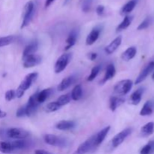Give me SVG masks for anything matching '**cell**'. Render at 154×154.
I'll return each mask as SVG.
<instances>
[{"instance_id": "cell-27", "label": "cell", "mask_w": 154, "mask_h": 154, "mask_svg": "<svg viewBox=\"0 0 154 154\" xmlns=\"http://www.w3.org/2000/svg\"><path fill=\"white\" fill-rule=\"evenodd\" d=\"M137 2H138L137 0H130L126 4H125L121 8V11H120L121 15H126L128 14L131 13L136 6Z\"/></svg>"}, {"instance_id": "cell-20", "label": "cell", "mask_w": 154, "mask_h": 154, "mask_svg": "<svg viewBox=\"0 0 154 154\" xmlns=\"http://www.w3.org/2000/svg\"><path fill=\"white\" fill-rule=\"evenodd\" d=\"M116 75V68L114 66V64L112 63H110L107 66L106 71H105V74L104 75V78H102V81H101V84H105L107 81H110L111 79H112Z\"/></svg>"}, {"instance_id": "cell-30", "label": "cell", "mask_w": 154, "mask_h": 154, "mask_svg": "<svg viewBox=\"0 0 154 154\" xmlns=\"http://www.w3.org/2000/svg\"><path fill=\"white\" fill-rule=\"evenodd\" d=\"M14 146L15 150H24L29 147V141H27L25 139L16 140V141H12Z\"/></svg>"}, {"instance_id": "cell-5", "label": "cell", "mask_w": 154, "mask_h": 154, "mask_svg": "<svg viewBox=\"0 0 154 154\" xmlns=\"http://www.w3.org/2000/svg\"><path fill=\"white\" fill-rule=\"evenodd\" d=\"M72 55L70 53H65V54H62L55 63V66H54V72L56 74L61 73L62 72L66 69L68 65L72 60Z\"/></svg>"}, {"instance_id": "cell-25", "label": "cell", "mask_w": 154, "mask_h": 154, "mask_svg": "<svg viewBox=\"0 0 154 154\" xmlns=\"http://www.w3.org/2000/svg\"><path fill=\"white\" fill-rule=\"evenodd\" d=\"M154 132V123L153 122H149L143 126L141 129L140 135L141 137H148L151 135Z\"/></svg>"}, {"instance_id": "cell-28", "label": "cell", "mask_w": 154, "mask_h": 154, "mask_svg": "<svg viewBox=\"0 0 154 154\" xmlns=\"http://www.w3.org/2000/svg\"><path fill=\"white\" fill-rule=\"evenodd\" d=\"M15 150L13 143L8 141H0V152L2 153H10Z\"/></svg>"}, {"instance_id": "cell-10", "label": "cell", "mask_w": 154, "mask_h": 154, "mask_svg": "<svg viewBox=\"0 0 154 154\" xmlns=\"http://www.w3.org/2000/svg\"><path fill=\"white\" fill-rule=\"evenodd\" d=\"M42 63V57L35 54L23 59V66L26 69H30L37 66Z\"/></svg>"}, {"instance_id": "cell-19", "label": "cell", "mask_w": 154, "mask_h": 154, "mask_svg": "<svg viewBox=\"0 0 154 154\" xmlns=\"http://www.w3.org/2000/svg\"><path fill=\"white\" fill-rule=\"evenodd\" d=\"M38 43L37 41L32 42L24 48L23 51V59L35 54L36 51H38Z\"/></svg>"}, {"instance_id": "cell-32", "label": "cell", "mask_w": 154, "mask_h": 154, "mask_svg": "<svg viewBox=\"0 0 154 154\" xmlns=\"http://www.w3.org/2000/svg\"><path fill=\"white\" fill-rule=\"evenodd\" d=\"M154 152V140L150 141L141 148L140 154H151Z\"/></svg>"}, {"instance_id": "cell-24", "label": "cell", "mask_w": 154, "mask_h": 154, "mask_svg": "<svg viewBox=\"0 0 154 154\" xmlns=\"http://www.w3.org/2000/svg\"><path fill=\"white\" fill-rule=\"evenodd\" d=\"M137 54V49L135 47H129V48L126 50L121 55V59L123 61L129 62L131 60L134 58V57L136 56Z\"/></svg>"}, {"instance_id": "cell-40", "label": "cell", "mask_w": 154, "mask_h": 154, "mask_svg": "<svg viewBox=\"0 0 154 154\" xmlns=\"http://www.w3.org/2000/svg\"><path fill=\"white\" fill-rule=\"evenodd\" d=\"M105 6L102 5H99L97 6V8H96V14H97L99 16H102V15L105 14Z\"/></svg>"}, {"instance_id": "cell-26", "label": "cell", "mask_w": 154, "mask_h": 154, "mask_svg": "<svg viewBox=\"0 0 154 154\" xmlns=\"http://www.w3.org/2000/svg\"><path fill=\"white\" fill-rule=\"evenodd\" d=\"M132 20H133V17L129 16V15H126L125 17L123 18V21L117 26V29H116V32H121L126 29L131 25V23L132 22Z\"/></svg>"}, {"instance_id": "cell-37", "label": "cell", "mask_w": 154, "mask_h": 154, "mask_svg": "<svg viewBox=\"0 0 154 154\" xmlns=\"http://www.w3.org/2000/svg\"><path fill=\"white\" fill-rule=\"evenodd\" d=\"M152 23V19L150 17H146L141 23L139 24V26H138L137 29L138 30H143V29H146L148 28L150 26V25Z\"/></svg>"}, {"instance_id": "cell-42", "label": "cell", "mask_w": 154, "mask_h": 154, "mask_svg": "<svg viewBox=\"0 0 154 154\" xmlns=\"http://www.w3.org/2000/svg\"><path fill=\"white\" fill-rule=\"evenodd\" d=\"M35 154H51L49 152L46 151L45 150H36L35 151Z\"/></svg>"}, {"instance_id": "cell-13", "label": "cell", "mask_w": 154, "mask_h": 154, "mask_svg": "<svg viewBox=\"0 0 154 154\" xmlns=\"http://www.w3.org/2000/svg\"><path fill=\"white\" fill-rule=\"evenodd\" d=\"M122 43V36L119 35L117 38L114 39L108 46L105 47V52L108 55H111V54H114L117 49H118L119 47L120 46Z\"/></svg>"}, {"instance_id": "cell-44", "label": "cell", "mask_w": 154, "mask_h": 154, "mask_svg": "<svg viewBox=\"0 0 154 154\" xmlns=\"http://www.w3.org/2000/svg\"><path fill=\"white\" fill-rule=\"evenodd\" d=\"M6 116H7L6 112H5V111H2V110L0 109V118H4V117H5Z\"/></svg>"}, {"instance_id": "cell-9", "label": "cell", "mask_w": 154, "mask_h": 154, "mask_svg": "<svg viewBox=\"0 0 154 154\" xmlns=\"http://www.w3.org/2000/svg\"><path fill=\"white\" fill-rule=\"evenodd\" d=\"M95 141V135L91 136L90 138H89L88 139L86 140L84 142H83L82 144H81L79 145V147H78L76 150L74 152L73 154H86L88 152H90V150L93 148L95 147L94 144Z\"/></svg>"}, {"instance_id": "cell-14", "label": "cell", "mask_w": 154, "mask_h": 154, "mask_svg": "<svg viewBox=\"0 0 154 154\" xmlns=\"http://www.w3.org/2000/svg\"><path fill=\"white\" fill-rule=\"evenodd\" d=\"M55 127L61 131L72 130L76 127V123L74 120H61L56 124Z\"/></svg>"}, {"instance_id": "cell-43", "label": "cell", "mask_w": 154, "mask_h": 154, "mask_svg": "<svg viewBox=\"0 0 154 154\" xmlns=\"http://www.w3.org/2000/svg\"><path fill=\"white\" fill-rule=\"evenodd\" d=\"M54 2V0H46V2H45V8L49 7V6L51 5Z\"/></svg>"}, {"instance_id": "cell-12", "label": "cell", "mask_w": 154, "mask_h": 154, "mask_svg": "<svg viewBox=\"0 0 154 154\" xmlns=\"http://www.w3.org/2000/svg\"><path fill=\"white\" fill-rule=\"evenodd\" d=\"M154 69V61H151L144 68L142 71L141 72V73L139 74V75L138 76V78L135 80V84H139L141 82L144 81L146 78L148 77V75L151 73Z\"/></svg>"}, {"instance_id": "cell-35", "label": "cell", "mask_w": 154, "mask_h": 154, "mask_svg": "<svg viewBox=\"0 0 154 154\" xmlns=\"http://www.w3.org/2000/svg\"><path fill=\"white\" fill-rule=\"evenodd\" d=\"M93 0H81V7L82 11L87 13L91 10Z\"/></svg>"}, {"instance_id": "cell-3", "label": "cell", "mask_w": 154, "mask_h": 154, "mask_svg": "<svg viewBox=\"0 0 154 154\" xmlns=\"http://www.w3.org/2000/svg\"><path fill=\"white\" fill-rule=\"evenodd\" d=\"M133 86V82L129 79L122 80L116 84L114 87V92L119 96H126L131 91Z\"/></svg>"}, {"instance_id": "cell-31", "label": "cell", "mask_w": 154, "mask_h": 154, "mask_svg": "<svg viewBox=\"0 0 154 154\" xmlns=\"http://www.w3.org/2000/svg\"><path fill=\"white\" fill-rule=\"evenodd\" d=\"M72 100V97H71L70 93H67V94H64L60 96V97L57 99V102L60 105L61 107L66 105L67 104H69V102Z\"/></svg>"}, {"instance_id": "cell-18", "label": "cell", "mask_w": 154, "mask_h": 154, "mask_svg": "<svg viewBox=\"0 0 154 154\" xmlns=\"http://www.w3.org/2000/svg\"><path fill=\"white\" fill-rule=\"evenodd\" d=\"M125 99L122 96H113L110 98L109 100V108L111 111H115L120 105H123L125 102Z\"/></svg>"}, {"instance_id": "cell-45", "label": "cell", "mask_w": 154, "mask_h": 154, "mask_svg": "<svg viewBox=\"0 0 154 154\" xmlns=\"http://www.w3.org/2000/svg\"><path fill=\"white\" fill-rule=\"evenodd\" d=\"M152 78H153V79L154 80V73H153V76H152Z\"/></svg>"}, {"instance_id": "cell-7", "label": "cell", "mask_w": 154, "mask_h": 154, "mask_svg": "<svg viewBox=\"0 0 154 154\" xmlns=\"http://www.w3.org/2000/svg\"><path fill=\"white\" fill-rule=\"evenodd\" d=\"M37 95L38 92H36L35 93L29 97V99H28V102H27L26 105H25L26 116V117H32V116L34 115L36 113V111H37L38 105H40V104L38 103V102Z\"/></svg>"}, {"instance_id": "cell-34", "label": "cell", "mask_w": 154, "mask_h": 154, "mask_svg": "<svg viewBox=\"0 0 154 154\" xmlns=\"http://www.w3.org/2000/svg\"><path fill=\"white\" fill-rule=\"evenodd\" d=\"M15 40V37L13 35H8L5 37H0V48L7 46L13 43Z\"/></svg>"}, {"instance_id": "cell-8", "label": "cell", "mask_w": 154, "mask_h": 154, "mask_svg": "<svg viewBox=\"0 0 154 154\" xmlns=\"http://www.w3.org/2000/svg\"><path fill=\"white\" fill-rule=\"evenodd\" d=\"M132 132V128H126V129H123L121 132H119L118 134H117V135L112 138V140H111V147H112L113 148H117V147H119V146L126 139V138H127L129 135H131Z\"/></svg>"}, {"instance_id": "cell-4", "label": "cell", "mask_w": 154, "mask_h": 154, "mask_svg": "<svg viewBox=\"0 0 154 154\" xmlns=\"http://www.w3.org/2000/svg\"><path fill=\"white\" fill-rule=\"evenodd\" d=\"M35 14V4L32 1H29L25 5L23 10V18L21 24V29H23L29 25Z\"/></svg>"}, {"instance_id": "cell-39", "label": "cell", "mask_w": 154, "mask_h": 154, "mask_svg": "<svg viewBox=\"0 0 154 154\" xmlns=\"http://www.w3.org/2000/svg\"><path fill=\"white\" fill-rule=\"evenodd\" d=\"M16 116L17 117H23L26 116V108L25 105L24 106L20 107L17 109L16 112Z\"/></svg>"}, {"instance_id": "cell-38", "label": "cell", "mask_w": 154, "mask_h": 154, "mask_svg": "<svg viewBox=\"0 0 154 154\" xmlns=\"http://www.w3.org/2000/svg\"><path fill=\"white\" fill-rule=\"evenodd\" d=\"M5 100L8 102H11L13 99H14L16 98V93H15V90H9L5 94Z\"/></svg>"}, {"instance_id": "cell-22", "label": "cell", "mask_w": 154, "mask_h": 154, "mask_svg": "<svg viewBox=\"0 0 154 154\" xmlns=\"http://www.w3.org/2000/svg\"><path fill=\"white\" fill-rule=\"evenodd\" d=\"M154 111V102L151 100H148L144 103L143 108L140 111V115L143 116H150L151 115Z\"/></svg>"}, {"instance_id": "cell-11", "label": "cell", "mask_w": 154, "mask_h": 154, "mask_svg": "<svg viewBox=\"0 0 154 154\" xmlns=\"http://www.w3.org/2000/svg\"><path fill=\"white\" fill-rule=\"evenodd\" d=\"M102 26H96V27H94L91 30V32L89 33L88 35L87 36V38H86V45H93L99 39L101 32H102Z\"/></svg>"}, {"instance_id": "cell-23", "label": "cell", "mask_w": 154, "mask_h": 154, "mask_svg": "<svg viewBox=\"0 0 154 154\" xmlns=\"http://www.w3.org/2000/svg\"><path fill=\"white\" fill-rule=\"evenodd\" d=\"M54 93V90L52 88H47L44 89L42 91H38V95H37V99L38 102L39 104H42L50 97V96L52 95V93Z\"/></svg>"}, {"instance_id": "cell-2", "label": "cell", "mask_w": 154, "mask_h": 154, "mask_svg": "<svg viewBox=\"0 0 154 154\" xmlns=\"http://www.w3.org/2000/svg\"><path fill=\"white\" fill-rule=\"evenodd\" d=\"M44 141L47 144L54 147L65 148L69 144V141L66 138L59 135H52V134H46L44 135Z\"/></svg>"}, {"instance_id": "cell-6", "label": "cell", "mask_w": 154, "mask_h": 154, "mask_svg": "<svg viewBox=\"0 0 154 154\" xmlns=\"http://www.w3.org/2000/svg\"><path fill=\"white\" fill-rule=\"evenodd\" d=\"M5 135L11 139L21 140L28 138L29 132L22 128H10L5 131Z\"/></svg>"}, {"instance_id": "cell-16", "label": "cell", "mask_w": 154, "mask_h": 154, "mask_svg": "<svg viewBox=\"0 0 154 154\" xmlns=\"http://www.w3.org/2000/svg\"><path fill=\"white\" fill-rule=\"evenodd\" d=\"M78 30L76 29H74L72 31L70 32V33L69 34L67 39L66 41V46L65 48V51H68V50L70 49L71 48L74 46V45L76 44L77 40H78Z\"/></svg>"}, {"instance_id": "cell-17", "label": "cell", "mask_w": 154, "mask_h": 154, "mask_svg": "<svg viewBox=\"0 0 154 154\" xmlns=\"http://www.w3.org/2000/svg\"><path fill=\"white\" fill-rule=\"evenodd\" d=\"M75 80H76V78H75L74 75H70V76L66 77L64 79L62 80L61 82L59 84L58 87H57V90L60 92H63L64 90H67L68 88H69L75 82Z\"/></svg>"}, {"instance_id": "cell-21", "label": "cell", "mask_w": 154, "mask_h": 154, "mask_svg": "<svg viewBox=\"0 0 154 154\" xmlns=\"http://www.w3.org/2000/svg\"><path fill=\"white\" fill-rule=\"evenodd\" d=\"M144 92V89L143 87L138 89L135 90L133 93L130 96L129 98V103L132 105H137L140 103L142 99L143 93Z\"/></svg>"}, {"instance_id": "cell-33", "label": "cell", "mask_w": 154, "mask_h": 154, "mask_svg": "<svg viewBox=\"0 0 154 154\" xmlns=\"http://www.w3.org/2000/svg\"><path fill=\"white\" fill-rule=\"evenodd\" d=\"M62 107L59 105L58 103L56 102H52L48 103V105L45 106V111L48 113H52V112H55V111H58Z\"/></svg>"}, {"instance_id": "cell-15", "label": "cell", "mask_w": 154, "mask_h": 154, "mask_svg": "<svg viewBox=\"0 0 154 154\" xmlns=\"http://www.w3.org/2000/svg\"><path fill=\"white\" fill-rule=\"evenodd\" d=\"M110 129H111V126H106V127L103 128L102 130L99 131L98 133H96V135H95V141H94L95 147L99 146L102 142H103L104 140L105 139L106 136L108 135Z\"/></svg>"}, {"instance_id": "cell-29", "label": "cell", "mask_w": 154, "mask_h": 154, "mask_svg": "<svg viewBox=\"0 0 154 154\" xmlns=\"http://www.w3.org/2000/svg\"><path fill=\"white\" fill-rule=\"evenodd\" d=\"M71 94L72 100L74 101H79L83 96V88L81 84H78L75 86L72 90Z\"/></svg>"}, {"instance_id": "cell-36", "label": "cell", "mask_w": 154, "mask_h": 154, "mask_svg": "<svg viewBox=\"0 0 154 154\" xmlns=\"http://www.w3.org/2000/svg\"><path fill=\"white\" fill-rule=\"evenodd\" d=\"M100 70H101V66H99V65H98V66H95L92 69L91 72H90V75H89L88 78H87V81H90V82L93 81V80L97 77V75H99Z\"/></svg>"}, {"instance_id": "cell-1", "label": "cell", "mask_w": 154, "mask_h": 154, "mask_svg": "<svg viewBox=\"0 0 154 154\" xmlns=\"http://www.w3.org/2000/svg\"><path fill=\"white\" fill-rule=\"evenodd\" d=\"M38 77V74L37 72H32V73L28 74L25 77L23 80L21 81L19 87H17L15 93H16V98L20 99L23 96L24 93L27 90L30 88L32 84L37 80Z\"/></svg>"}, {"instance_id": "cell-41", "label": "cell", "mask_w": 154, "mask_h": 154, "mask_svg": "<svg viewBox=\"0 0 154 154\" xmlns=\"http://www.w3.org/2000/svg\"><path fill=\"white\" fill-rule=\"evenodd\" d=\"M98 57V54L96 53H90L88 54V58L89 60H90L91 61H94L95 60H96Z\"/></svg>"}]
</instances>
